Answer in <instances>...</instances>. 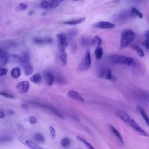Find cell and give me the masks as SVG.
I'll return each mask as SVG.
<instances>
[{
  "instance_id": "6da1fadb",
  "label": "cell",
  "mask_w": 149,
  "mask_h": 149,
  "mask_svg": "<svg viewBox=\"0 0 149 149\" xmlns=\"http://www.w3.org/2000/svg\"><path fill=\"white\" fill-rule=\"evenodd\" d=\"M115 115L118 118L123 121L127 126L132 127L140 135L145 137H149V134L147 132H146L142 127H141L139 125V124H137V123H136V122L124 111H117L115 113Z\"/></svg>"
},
{
  "instance_id": "7a4b0ae2",
  "label": "cell",
  "mask_w": 149,
  "mask_h": 149,
  "mask_svg": "<svg viewBox=\"0 0 149 149\" xmlns=\"http://www.w3.org/2000/svg\"><path fill=\"white\" fill-rule=\"evenodd\" d=\"M110 60L115 64L125 65L132 67L136 65V61L133 58L125 55H113L110 56Z\"/></svg>"
},
{
  "instance_id": "3957f363",
  "label": "cell",
  "mask_w": 149,
  "mask_h": 149,
  "mask_svg": "<svg viewBox=\"0 0 149 149\" xmlns=\"http://www.w3.org/2000/svg\"><path fill=\"white\" fill-rule=\"evenodd\" d=\"M136 37V34L134 31L131 30H127L124 31L122 35L120 38V49H123L127 47L134 40Z\"/></svg>"
},
{
  "instance_id": "277c9868",
  "label": "cell",
  "mask_w": 149,
  "mask_h": 149,
  "mask_svg": "<svg viewBox=\"0 0 149 149\" xmlns=\"http://www.w3.org/2000/svg\"><path fill=\"white\" fill-rule=\"evenodd\" d=\"M91 65V55L89 51H87L84 58L81 60V61L80 62L79 66H78V70L79 71H86L88 70Z\"/></svg>"
},
{
  "instance_id": "5b68a950",
  "label": "cell",
  "mask_w": 149,
  "mask_h": 149,
  "mask_svg": "<svg viewBox=\"0 0 149 149\" xmlns=\"http://www.w3.org/2000/svg\"><path fill=\"white\" fill-rule=\"evenodd\" d=\"M18 140L22 143L23 145L26 146L30 149H44L40 147L36 143L33 141L30 138L28 137L25 135H20L18 137Z\"/></svg>"
},
{
  "instance_id": "8992f818",
  "label": "cell",
  "mask_w": 149,
  "mask_h": 149,
  "mask_svg": "<svg viewBox=\"0 0 149 149\" xmlns=\"http://www.w3.org/2000/svg\"><path fill=\"white\" fill-rule=\"evenodd\" d=\"M56 38L59 50L65 49V48L69 44V41L66 36L64 34H58L56 36Z\"/></svg>"
},
{
  "instance_id": "52a82bcc",
  "label": "cell",
  "mask_w": 149,
  "mask_h": 149,
  "mask_svg": "<svg viewBox=\"0 0 149 149\" xmlns=\"http://www.w3.org/2000/svg\"><path fill=\"white\" fill-rule=\"evenodd\" d=\"M98 77L101 79H105L113 81L116 80L115 77L113 76L111 70L108 68L104 69L100 71L98 74Z\"/></svg>"
},
{
  "instance_id": "ba28073f",
  "label": "cell",
  "mask_w": 149,
  "mask_h": 149,
  "mask_svg": "<svg viewBox=\"0 0 149 149\" xmlns=\"http://www.w3.org/2000/svg\"><path fill=\"white\" fill-rule=\"evenodd\" d=\"M20 63L23 66L24 73L26 76H30L33 72V68L30 62V60H22L20 58Z\"/></svg>"
},
{
  "instance_id": "9c48e42d",
  "label": "cell",
  "mask_w": 149,
  "mask_h": 149,
  "mask_svg": "<svg viewBox=\"0 0 149 149\" xmlns=\"http://www.w3.org/2000/svg\"><path fill=\"white\" fill-rule=\"evenodd\" d=\"M115 26V24L107 21H100L92 25V27L94 28L103 29H112Z\"/></svg>"
},
{
  "instance_id": "30bf717a",
  "label": "cell",
  "mask_w": 149,
  "mask_h": 149,
  "mask_svg": "<svg viewBox=\"0 0 149 149\" xmlns=\"http://www.w3.org/2000/svg\"><path fill=\"white\" fill-rule=\"evenodd\" d=\"M67 96L71 99H73L79 102H83L84 101V100L82 97V96L77 91L74 90H69L67 93Z\"/></svg>"
},
{
  "instance_id": "8fae6325",
  "label": "cell",
  "mask_w": 149,
  "mask_h": 149,
  "mask_svg": "<svg viewBox=\"0 0 149 149\" xmlns=\"http://www.w3.org/2000/svg\"><path fill=\"white\" fill-rule=\"evenodd\" d=\"M31 104L36 105V106H37V107H41V108H47L48 109H49L52 112H53L55 115H57L59 117H61L62 118H63V116L62 115V114L60 113V112H59L58 110L55 109V108L51 107H49L47 105H45V104H41V103H39V102H32Z\"/></svg>"
},
{
  "instance_id": "7c38bea8",
  "label": "cell",
  "mask_w": 149,
  "mask_h": 149,
  "mask_svg": "<svg viewBox=\"0 0 149 149\" xmlns=\"http://www.w3.org/2000/svg\"><path fill=\"white\" fill-rule=\"evenodd\" d=\"M30 84L28 81H22L17 84L16 86V88L21 93H26L29 89Z\"/></svg>"
},
{
  "instance_id": "4fadbf2b",
  "label": "cell",
  "mask_w": 149,
  "mask_h": 149,
  "mask_svg": "<svg viewBox=\"0 0 149 149\" xmlns=\"http://www.w3.org/2000/svg\"><path fill=\"white\" fill-rule=\"evenodd\" d=\"M44 77L46 83L48 86H51L54 81V76L49 72H45L44 73Z\"/></svg>"
},
{
  "instance_id": "5bb4252c",
  "label": "cell",
  "mask_w": 149,
  "mask_h": 149,
  "mask_svg": "<svg viewBox=\"0 0 149 149\" xmlns=\"http://www.w3.org/2000/svg\"><path fill=\"white\" fill-rule=\"evenodd\" d=\"M85 20H86V17H81L80 19H77L65 21V22H63V23L65 24H67V25L74 26V25H77V24H81V23H83Z\"/></svg>"
},
{
  "instance_id": "9a60e30c",
  "label": "cell",
  "mask_w": 149,
  "mask_h": 149,
  "mask_svg": "<svg viewBox=\"0 0 149 149\" xmlns=\"http://www.w3.org/2000/svg\"><path fill=\"white\" fill-rule=\"evenodd\" d=\"M34 41L37 44H51L52 42V39L50 38H35Z\"/></svg>"
},
{
  "instance_id": "2e32d148",
  "label": "cell",
  "mask_w": 149,
  "mask_h": 149,
  "mask_svg": "<svg viewBox=\"0 0 149 149\" xmlns=\"http://www.w3.org/2000/svg\"><path fill=\"white\" fill-rule=\"evenodd\" d=\"M9 62L8 55H7L2 49L0 50V65L1 66L5 65Z\"/></svg>"
},
{
  "instance_id": "e0dca14e",
  "label": "cell",
  "mask_w": 149,
  "mask_h": 149,
  "mask_svg": "<svg viewBox=\"0 0 149 149\" xmlns=\"http://www.w3.org/2000/svg\"><path fill=\"white\" fill-rule=\"evenodd\" d=\"M109 129L111 130V131L113 133V134L115 135V136L118 139V140L120 142V143L122 144H124V141H123V139L122 138V135L120 134V133H119V132L112 125H110L109 126Z\"/></svg>"
},
{
  "instance_id": "ac0fdd59",
  "label": "cell",
  "mask_w": 149,
  "mask_h": 149,
  "mask_svg": "<svg viewBox=\"0 0 149 149\" xmlns=\"http://www.w3.org/2000/svg\"><path fill=\"white\" fill-rule=\"evenodd\" d=\"M130 15L132 17H138L140 19H143L144 16L143 13L141 12H140L139 10H138L137 8H136L135 7L131 8Z\"/></svg>"
},
{
  "instance_id": "d6986e66",
  "label": "cell",
  "mask_w": 149,
  "mask_h": 149,
  "mask_svg": "<svg viewBox=\"0 0 149 149\" xmlns=\"http://www.w3.org/2000/svg\"><path fill=\"white\" fill-rule=\"evenodd\" d=\"M137 109L139 112V113L141 114V115L143 117V118L144 119L146 123L149 126V117H148V115L147 114V113L146 112V111H144V109L140 106H137Z\"/></svg>"
},
{
  "instance_id": "ffe728a7",
  "label": "cell",
  "mask_w": 149,
  "mask_h": 149,
  "mask_svg": "<svg viewBox=\"0 0 149 149\" xmlns=\"http://www.w3.org/2000/svg\"><path fill=\"white\" fill-rule=\"evenodd\" d=\"M59 59L63 65H66L68 62V55L65 51V49L59 50Z\"/></svg>"
},
{
  "instance_id": "44dd1931",
  "label": "cell",
  "mask_w": 149,
  "mask_h": 149,
  "mask_svg": "<svg viewBox=\"0 0 149 149\" xmlns=\"http://www.w3.org/2000/svg\"><path fill=\"white\" fill-rule=\"evenodd\" d=\"M21 75V70L19 68H13L10 71V76L14 79H18Z\"/></svg>"
},
{
  "instance_id": "7402d4cb",
  "label": "cell",
  "mask_w": 149,
  "mask_h": 149,
  "mask_svg": "<svg viewBox=\"0 0 149 149\" xmlns=\"http://www.w3.org/2000/svg\"><path fill=\"white\" fill-rule=\"evenodd\" d=\"M131 47L133 48V49H134L137 54L140 57V58H143L145 55V54H144V51L138 45H136V44H132L131 45Z\"/></svg>"
},
{
  "instance_id": "603a6c76",
  "label": "cell",
  "mask_w": 149,
  "mask_h": 149,
  "mask_svg": "<svg viewBox=\"0 0 149 149\" xmlns=\"http://www.w3.org/2000/svg\"><path fill=\"white\" fill-rule=\"evenodd\" d=\"M91 44L94 45V46H95L97 47H100L101 44H102V40H101V38L98 36H95L91 40Z\"/></svg>"
},
{
  "instance_id": "cb8c5ba5",
  "label": "cell",
  "mask_w": 149,
  "mask_h": 149,
  "mask_svg": "<svg viewBox=\"0 0 149 149\" xmlns=\"http://www.w3.org/2000/svg\"><path fill=\"white\" fill-rule=\"evenodd\" d=\"M41 80H42L41 76L38 73L33 74L30 78V80L35 84H39L41 81Z\"/></svg>"
},
{
  "instance_id": "d4e9b609",
  "label": "cell",
  "mask_w": 149,
  "mask_h": 149,
  "mask_svg": "<svg viewBox=\"0 0 149 149\" xmlns=\"http://www.w3.org/2000/svg\"><path fill=\"white\" fill-rule=\"evenodd\" d=\"M94 55L95 56V58L97 60H100L103 55V49L102 48L98 47H97L94 51Z\"/></svg>"
},
{
  "instance_id": "484cf974",
  "label": "cell",
  "mask_w": 149,
  "mask_h": 149,
  "mask_svg": "<svg viewBox=\"0 0 149 149\" xmlns=\"http://www.w3.org/2000/svg\"><path fill=\"white\" fill-rule=\"evenodd\" d=\"M63 0H51L49 2V8L54 9L58 7Z\"/></svg>"
},
{
  "instance_id": "4316f807",
  "label": "cell",
  "mask_w": 149,
  "mask_h": 149,
  "mask_svg": "<svg viewBox=\"0 0 149 149\" xmlns=\"http://www.w3.org/2000/svg\"><path fill=\"white\" fill-rule=\"evenodd\" d=\"M76 138L77 139V140H78L79 141H80V142H81L82 143H83L88 149H95L90 143H88L87 141H86L84 139L82 138L81 137L77 136L76 137Z\"/></svg>"
},
{
  "instance_id": "83f0119b",
  "label": "cell",
  "mask_w": 149,
  "mask_h": 149,
  "mask_svg": "<svg viewBox=\"0 0 149 149\" xmlns=\"http://www.w3.org/2000/svg\"><path fill=\"white\" fill-rule=\"evenodd\" d=\"M8 60L11 62H20V56L16 55H8Z\"/></svg>"
},
{
  "instance_id": "f1b7e54d",
  "label": "cell",
  "mask_w": 149,
  "mask_h": 149,
  "mask_svg": "<svg viewBox=\"0 0 149 149\" xmlns=\"http://www.w3.org/2000/svg\"><path fill=\"white\" fill-rule=\"evenodd\" d=\"M144 45L146 49H149V30L146 31L144 34Z\"/></svg>"
},
{
  "instance_id": "f546056e",
  "label": "cell",
  "mask_w": 149,
  "mask_h": 149,
  "mask_svg": "<svg viewBox=\"0 0 149 149\" xmlns=\"http://www.w3.org/2000/svg\"><path fill=\"white\" fill-rule=\"evenodd\" d=\"M60 144H61V146H62L63 147H67L70 145V141L69 139H68L67 137H65V138H63L61 140Z\"/></svg>"
},
{
  "instance_id": "4dcf8cb0",
  "label": "cell",
  "mask_w": 149,
  "mask_h": 149,
  "mask_svg": "<svg viewBox=\"0 0 149 149\" xmlns=\"http://www.w3.org/2000/svg\"><path fill=\"white\" fill-rule=\"evenodd\" d=\"M34 139L36 141L38 142V143H42L45 141V139H44V136L42 134H40V133L35 134Z\"/></svg>"
},
{
  "instance_id": "1f68e13d",
  "label": "cell",
  "mask_w": 149,
  "mask_h": 149,
  "mask_svg": "<svg viewBox=\"0 0 149 149\" xmlns=\"http://www.w3.org/2000/svg\"><path fill=\"white\" fill-rule=\"evenodd\" d=\"M27 8V5L24 3H20L16 8V10L17 11H22L24 10Z\"/></svg>"
},
{
  "instance_id": "d6a6232c",
  "label": "cell",
  "mask_w": 149,
  "mask_h": 149,
  "mask_svg": "<svg viewBox=\"0 0 149 149\" xmlns=\"http://www.w3.org/2000/svg\"><path fill=\"white\" fill-rule=\"evenodd\" d=\"M0 94L1 96L5 97V98H15V96L10 94V93H6V92H3V91H1L0 93Z\"/></svg>"
},
{
  "instance_id": "836d02e7",
  "label": "cell",
  "mask_w": 149,
  "mask_h": 149,
  "mask_svg": "<svg viewBox=\"0 0 149 149\" xmlns=\"http://www.w3.org/2000/svg\"><path fill=\"white\" fill-rule=\"evenodd\" d=\"M40 6L41 8H44V9L48 8H49V2L45 0H43L41 1Z\"/></svg>"
},
{
  "instance_id": "e575fe53",
  "label": "cell",
  "mask_w": 149,
  "mask_h": 149,
  "mask_svg": "<svg viewBox=\"0 0 149 149\" xmlns=\"http://www.w3.org/2000/svg\"><path fill=\"white\" fill-rule=\"evenodd\" d=\"M8 72V70L6 68H1L0 69V76H3L6 74Z\"/></svg>"
},
{
  "instance_id": "d590c367",
  "label": "cell",
  "mask_w": 149,
  "mask_h": 149,
  "mask_svg": "<svg viewBox=\"0 0 149 149\" xmlns=\"http://www.w3.org/2000/svg\"><path fill=\"white\" fill-rule=\"evenodd\" d=\"M49 133L52 137L54 138L55 137V130L52 126L49 127Z\"/></svg>"
},
{
  "instance_id": "8d00e7d4",
  "label": "cell",
  "mask_w": 149,
  "mask_h": 149,
  "mask_svg": "<svg viewBox=\"0 0 149 149\" xmlns=\"http://www.w3.org/2000/svg\"><path fill=\"white\" fill-rule=\"evenodd\" d=\"M29 120L30 123L31 124H34L36 123V119L34 116H29Z\"/></svg>"
},
{
  "instance_id": "74e56055",
  "label": "cell",
  "mask_w": 149,
  "mask_h": 149,
  "mask_svg": "<svg viewBox=\"0 0 149 149\" xmlns=\"http://www.w3.org/2000/svg\"><path fill=\"white\" fill-rule=\"evenodd\" d=\"M143 97L147 101H149V92H146V93H143Z\"/></svg>"
},
{
  "instance_id": "f35d334b",
  "label": "cell",
  "mask_w": 149,
  "mask_h": 149,
  "mask_svg": "<svg viewBox=\"0 0 149 149\" xmlns=\"http://www.w3.org/2000/svg\"><path fill=\"white\" fill-rule=\"evenodd\" d=\"M82 41H83L82 44H84V45H87L89 43L88 39H86L85 38H83V39L82 40Z\"/></svg>"
},
{
  "instance_id": "ab89813d",
  "label": "cell",
  "mask_w": 149,
  "mask_h": 149,
  "mask_svg": "<svg viewBox=\"0 0 149 149\" xmlns=\"http://www.w3.org/2000/svg\"><path fill=\"white\" fill-rule=\"evenodd\" d=\"M5 112L3 111H1V112H0V118L1 119H2V118H3L4 117H5Z\"/></svg>"
},
{
  "instance_id": "60d3db41",
  "label": "cell",
  "mask_w": 149,
  "mask_h": 149,
  "mask_svg": "<svg viewBox=\"0 0 149 149\" xmlns=\"http://www.w3.org/2000/svg\"><path fill=\"white\" fill-rule=\"evenodd\" d=\"M15 113V111L13 110H12V109H10L8 111V115H13Z\"/></svg>"
},
{
  "instance_id": "b9f144b4",
  "label": "cell",
  "mask_w": 149,
  "mask_h": 149,
  "mask_svg": "<svg viewBox=\"0 0 149 149\" xmlns=\"http://www.w3.org/2000/svg\"><path fill=\"white\" fill-rule=\"evenodd\" d=\"M74 1H79V0H74Z\"/></svg>"
}]
</instances>
